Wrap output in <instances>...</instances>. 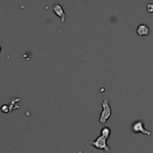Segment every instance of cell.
I'll use <instances>...</instances> for the list:
<instances>
[{
  "instance_id": "obj_1",
  "label": "cell",
  "mask_w": 153,
  "mask_h": 153,
  "mask_svg": "<svg viewBox=\"0 0 153 153\" xmlns=\"http://www.w3.org/2000/svg\"><path fill=\"white\" fill-rule=\"evenodd\" d=\"M109 137L104 136V135H100L97 138L93 141L90 140L89 141V144L95 147L96 149L99 150H102V151L105 152H110V146H108V139Z\"/></svg>"
},
{
  "instance_id": "obj_2",
  "label": "cell",
  "mask_w": 153,
  "mask_h": 153,
  "mask_svg": "<svg viewBox=\"0 0 153 153\" xmlns=\"http://www.w3.org/2000/svg\"><path fill=\"white\" fill-rule=\"evenodd\" d=\"M102 111L100 117L99 119V122L101 124H105L108 119L111 116V108L109 105V99L108 98H105L102 102Z\"/></svg>"
},
{
  "instance_id": "obj_3",
  "label": "cell",
  "mask_w": 153,
  "mask_h": 153,
  "mask_svg": "<svg viewBox=\"0 0 153 153\" xmlns=\"http://www.w3.org/2000/svg\"><path fill=\"white\" fill-rule=\"evenodd\" d=\"M131 129H132V132L135 134L141 133L147 135V136H151L152 135V132L150 131L146 130L144 128V122L141 120L135 121L132 124Z\"/></svg>"
},
{
  "instance_id": "obj_4",
  "label": "cell",
  "mask_w": 153,
  "mask_h": 153,
  "mask_svg": "<svg viewBox=\"0 0 153 153\" xmlns=\"http://www.w3.org/2000/svg\"><path fill=\"white\" fill-rule=\"evenodd\" d=\"M52 11L57 16L61 19V21L62 23H64L66 20V14H65L64 10L63 7L60 5L59 3H55L52 6Z\"/></svg>"
},
{
  "instance_id": "obj_5",
  "label": "cell",
  "mask_w": 153,
  "mask_h": 153,
  "mask_svg": "<svg viewBox=\"0 0 153 153\" xmlns=\"http://www.w3.org/2000/svg\"><path fill=\"white\" fill-rule=\"evenodd\" d=\"M136 31H137V34H138V36H146L148 34H150V29L146 24L142 23L140 24V25L137 26Z\"/></svg>"
},
{
  "instance_id": "obj_6",
  "label": "cell",
  "mask_w": 153,
  "mask_h": 153,
  "mask_svg": "<svg viewBox=\"0 0 153 153\" xmlns=\"http://www.w3.org/2000/svg\"><path fill=\"white\" fill-rule=\"evenodd\" d=\"M111 134V130L110 129V128H108V127H104V128H102L101 132H100V135L106 136L108 137H110Z\"/></svg>"
},
{
  "instance_id": "obj_7",
  "label": "cell",
  "mask_w": 153,
  "mask_h": 153,
  "mask_svg": "<svg viewBox=\"0 0 153 153\" xmlns=\"http://www.w3.org/2000/svg\"><path fill=\"white\" fill-rule=\"evenodd\" d=\"M1 111H2V112H4V113H7V112H8L10 111L9 107L6 104L2 105V106H1Z\"/></svg>"
},
{
  "instance_id": "obj_8",
  "label": "cell",
  "mask_w": 153,
  "mask_h": 153,
  "mask_svg": "<svg viewBox=\"0 0 153 153\" xmlns=\"http://www.w3.org/2000/svg\"><path fill=\"white\" fill-rule=\"evenodd\" d=\"M146 10L148 13L153 12V3H148L146 5Z\"/></svg>"
},
{
  "instance_id": "obj_9",
  "label": "cell",
  "mask_w": 153,
  "mask_h": 153,
  "mask_svg": "<svg viewBox=\"0 0 153 153\" xmlns=\"http://www.w3.org/2000/svg\"><path fill=\"white\" fill-rule=\"evenodd\" d=\"M0 52H1V46H0Z\"/></svg>"
}]
</instances>
